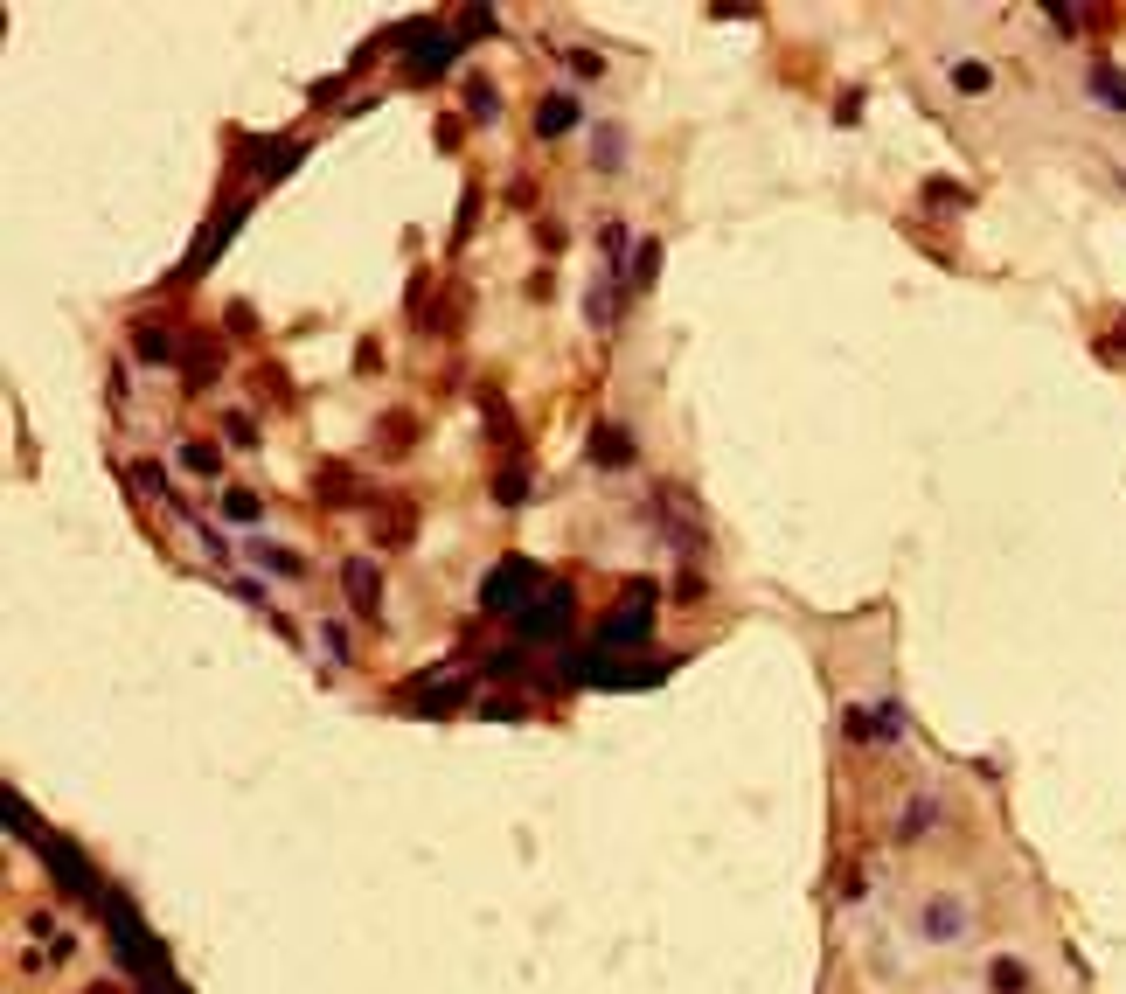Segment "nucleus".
Instances as JSON below:
<instances>
[{
  "instance_id": "f257e3e1",
  "label": "nucleus",
  "mask_w": 1126,
  "mask_h": 994,
  "mask_svg": "<svg viewBox=\"0 0 1126 994\" xmlns=\"http://www.w3.org/2000/svg\"><path fill=\"white\" fill-rule=\"evenodd\" d=\"M536 591V564H522V557H508V564L487 570V584H480V605L487 612H522V598Z\"/></svg>"
},
{
  "instance_id": "f03ea898",
  "label": "nucleus",
  "mask_w": 1126,
  "mask_h": 994,
  "mask_svg": "<svg viewBox=\"0 0 1126 994\" xmlns=\"http://www.w3.org/2000/svg\"><path fill=\"white\" fill-rule=\"evenodd\" d=\"M237 223H244V209H237V202H230V209H216V223L202 230V244H195V258L181 265V279H202V272H209V265L223 258V244L237 237Z\"/></svg>"
},
{
  "instance_id": "7ed1b4c3",
  "label": "nucleus",
  "mask_w": 1126,
  "mask_h": 994,
  "mask_svg": "<svg viewBox=\"0 0 1126 994\" xmlns=\"http://www.w3.org/2000/svg\"><path fill=\"white\" fill-rule=\"evenodd\" d=\"M563 626H570V591H557V584H550V591H543V598L522 612V640H557Z\"/></svg>"
},
{
  "instance_id": "20e7f679",
  "label": "nucleus",
  "mask_w": 1126,
  "mask_h": 994,
  "mask_svg": "<svg viewBox=\"0 0 1126 994\" xmlns=\"http://www.w3.org/2000/svg\"><path fill=\"white\" fill-rule=\"evenodd\" d=\"M181 376H188V390H209V383L223 376V348H216L209 334H195V341H181Z\"/></svg>"
},
{
  "instance_id": "39448f33",
  "label": "nucleus",
  "mask_w": 1126,
  "mask_h": 994,
  "mask_svg": "<svg viewBox=\"0 0 1126 994\" xmlns=\"http://www.w3.org/2000/svg\"><path fill=\"white\" fill-rule=\"evenodd\" d=\"M404 35H411V42H418V63H411V70H418V77H438V70H445V63H452V35H438V28H431V21H411V28H404Z\"/></svg>"
},
{
  "instance_id": "423d86ee",
  "label": "nucleus",
  "mask_w": 1126,
  "mask_h": 994,
  "mask_svg": "<svg viewBox=\"0 0 1126 994\" xmlns=\"http://www.w3.org/2000/svg\"><path fill=\"white\" fill-rule=\"evenodd\" d=\"M133 355H140V362H174L181 341L167 334V320H133Z\"/></svg>"
},
{
  "instance_id": "0eeeda50",
  "label": "nucleus",
  "mask_w": 1126,
  "mask_h": 994,
  "mask_svg": "<svg viewBox=\"0 0 1126 994\" xmlns=\"http://www.w3.org/2000/svg\"><path fill=\"white\" fill-rule=\"evenodd\" d=\"M960 932H967L960 897H932V904H925V939H939V946H946V939H960Z\"/></svg>"
},
{
  "instance_id": "6e6552de",
  "label": "nucleus",
  "mask_w": 1126,
  "mask_h": 994,
  "mask_svg": "<svg viewBox=\"0 0 1126 994\" xmlns=\"http://www.w3.org/2000/svg\"><path fill=\"white\" fill-rule=\"evenodd\" d=\"M299 160H306V146H299V140H265V146H258V181H279V174H292Z\"/></svg>"
},
{
  "instance_id": "1a4fd4ad",
  "label": "nucleus",
  "mask_w": 1126,
  "mask_h": 994,
  "mask_svg": "<svg viewBox=\"0 0 1126 994\" xmlns=\"http://www.w3.org/2000/svg\"><path fill=\"white\" fill-rule=\"evenodd\" d=\"M341 584H348V598H355V612H376V564H362V557H348L341 564Z\"/></svg>"
},
{
  "instance_id": "9d476101",
  "label": "nucleus",
  "mask_w": 1126,
  "mask_h": 994,
  "mask_svg": "<svg viewBox=\"0 0 1126 994\" xmlns=\"http://www.w3.org/2000/svg\"><path fill=\"white\" fill-rule=\"evenodd\" d=\"M1085 84H1092V98L1106 105V112H1126V77L1113 70V63H1092L1085 70Z\"/></svg>"
},
{
  "instance_id": "9b49d317",
  "label": "nucleus",
  "mask_w": 1126,
  "mask_h": 994,
  "mask_svg": "<svg viewBox=\"0 0 1126 994\" xmlns=\"http://www.w3.org/2000/svg\"><path fill=\"white\" fill-rule=\"evenodd\" d=\"M591 459H598V466H633V438L612 431V425H598L591 431Z\"/></svg>"
},
{
  "instance_id": "f8f14e48",
  "label": "nucleus",
  "mask_w": 1126,
  "mask_h": 994,
  "mask_svg": "<svg viewBox=\"0 0 1126 994\" xmlns=\"http://www.w3.org/2000/svg\"><path fill=\"white\" fill-rule=\"evenodd\" d=\"M577 126V98H543V112H536V133L543 140H563Z\"/></svg>"
},
{
  "instance_id": "ddd939ff",
  "label": "nucleus",
  "mask_w": 1126,
  "mask_h": 994,
  "mask_svg": "<svg viewBox=\"0 0 1126 994\" xmlns=\"http://www.w3.org/2000/svg\"><path fill=\"white\" fill-rule=\"evenodd\" d=\"M320 501L348 508V501H362V480H355L348 466H320Z\"/></svg>"
},
{
  "instance_id": "4468645a",
  "label": "nucleus",
  "mask_w": 1126,
  "mask_h": 994,
  "mask_svg": "<svg viewBox=\"0 0 1126 994\" xmlns=\"http://www.w3.org/2000/svg\"><path fill=\"white\" fill-rule=\"evenodd\" d=\"M932 821H939V800H911V807L897 814V842H918V835H932Z\"/></svg>"
},
{
  "instance_id": "2eb2a0df",
  "label": "nucleus",
  "mask_w": 1126,
  "mask_h": 994,
  "mask_svg": "<svg viewBox=\"0 0 1126 994\" xmlns=\"http://www.w3.org/2000/svg\"><path fill=\"white\" fill-rule=\"evenodd\" d=\"M987 988L994 994H1029V967H1022V960H994V967H987Z\"/></svg>"
},
{
  "instance_id": "dca6fc26",
  "label": "nucleus",
  "mask_w": 1126,
  "mask_h": 994,
  "mask_svg": "<svg viewBox=\"0 0 1126 994\" xmlns=\"http://www.w3.org/2000/svg\"><path fill=\"white\" fill-rule=\"evenodd\" d=\"M411 529H418V508H404V501L376 515V543H397V536H411Z\"/></svg>"
},
{
  "instance_id": "f3484780",
  "label": "nucleus",
  "mask_w": 1126,
  "mask_h": 994,
  "mask_svg": "<svg viewBox=\"0 0 1126 994\" xmlns=\"http://www.w3.org/2000/svg\"><path fill=\"white\" fill-rule=\"evenodd\" d=\"M654 272H661V244L647 237V244H640V258H633V272H626V285H633V292H647V285H654Z\"/></svg>"
},
{
  "instance_id": "a211bd4d",
  "label": "nucleus",
  "mask_w": 1126,
  "mask_h": 994,
  "mask_svg": "<svg viewBox=\"0 0 1126 994\" xmlns=\"http://www.w3.org/2000/svg\"><path fill=\"white\" fill-rule=\"evenodd\" d=\"M974 195L960 188V181H925V209H967Z\"/></svg>"
},
{
  "instance_id": "6ab92c4d",
  "label": "nucleus",
  "mask_w": 1126,
  "mask_h": 994,
  "mask_svg": "<svg viewBox=\"0 0 1126 994\" xmlns=\"http://www.w3.org/2000/svg\"><path fill=\"white\" fill-rule=\"evenodd\" d=\"M619 153H626V133H619V126H605V133H598V140H591V160H598V167H605V174H612V167H619Z\"/></svg>"
},
{
  "instance_id": "aec40b11",
  "label": "nucleus",
  "mask_w": 1126,
  "mask_h": 994,
  "mask_svg": "<svg viewBox=\"0 0 1126 994\" xmlns=\"http://www.w3.org/2000/svg\"><path fill=\"white\" fill-rule=\"evenodd\" d=\"M494 494H501L508 508H515V501H529V473H515V466H501V473H494Z\"/></svg>"
},
{
  "instance_id": "412c9836",
  "label": "nucleus",
  "mask_w": 1126,
  "mask_h": 994,
  "mask_svg": "<svg viewBox=\"0 0 1126 994\" xmlns=\"http://www.w3.org/2000/svg\"><path fill=\"white\" fill-rule=\"evenodd\" d=\"M987 84H994V77H987V63H953V91H974V98H981Z\"/></svg>"
},
{
  "instance_id": "4be33fe9",
  "label": "nucleus",
  "mask_w": 1126,
  "mask_h": 994,
  "mask_svg": "<svg viewBox=\"0 0 1126 994\" xmlns=\"http://www.w3.org/2000/svg\"><path fill=\"white\" fill-rule=\"evenodd\" d=\"M223 515H230V522H258L265 501H258V494H223Z\"/></svg>"
},
{
  "instance_id": "5701e85b",
  "label": "nucleus",
  "mask_w": 1126,
  "mask_h": 994,
  "mask_svg": "<svg viewBox=\"0 0 1126 994\" xmlns=\"http://www.w3.org/2000/svg\"><path fill=\"white\" fill-rule=\"evenodd\" d=\"M459 703H466V689H424L418 710H424V716H445V710H459Z\"/></svg>"
},
{
  "instance_id": "b1692460",
  "label": "nucleus",
  "mask_w": 1126,
  "mask_h": 994,
  "mask_svg": "<svg viewBox=\"0 0 1126 994\" xmlns=\"http://www.w3.org/2000/svg\"><path fill=\"white\" fill-rule=\"evenodd\" d=\"M258 557H265V564L279 570V577H299V570H306L299 557H292V550H279V543H258Z\"/></svg>"
},
{
  "instance_id": "393cba45",
  "label": "nucleus",
  "mask_w": 1126,
  "mask_h": 994,
  "mask_svg": "<svg viewBox=\"0 0 1126 994\" xmlns=\"http://www.w3.org/2000/svg\"><path fill=\"white\" fill-rule=\"evenodd\" d=\"M411 438H418V425H411V418H383V445H390V452H404Z\"/></svg>"
},
{
  "instance_id": "a878e982",
  "label": "nucleus",
  "mask_w": 1126,
  "mask_h": 994,
  "mask_svg": "<svg viewBox=\"0 0 1126 994\" xmlns=\"http://www.w3.org/2000/svg\"><path fill=\"white\" fill-rule=\"evenodd\" d=\"M223 438H230V445H258V425L237 411V418H223Z\"/></svg>"
},
{
  "instance_id": "bb28decb",
  "label": "nucleus",
  "mask_w": 1126,
  "mask_h": 994,
  "mask_svg": "<svg viewBox=\"0 0 1126 994\" xmlns=\"http://www.w3.org/2000/svg\"><path fill=\"white\" fill-rule=\"evenodd\" d=\"M842 730L855 737V744H869V737H876V710H848V723H842Z\"/></svg>"
},
{
  "instance_id": "cd10ccee",
  "label": "nucleus",
  "mask_w": 1126,
  "mask_h": 994,
  "mask_svg": "<svg viewBox=\"0 0 1126 994\" xmlns=\"http://www.w3.org/2000/svg\"><path fill=\"white\" fill-rule=\"evenodd\" d=\"M181 466H188V473H216V452H209V445H181Z\"/></svg>"
},
{
  "instance_id": "c85d7f7f",
  "label": "nucleus",
  "mask_w": 1126,
  "mask_h": 994,
  "mask_svg": "<svg viewBox=\"0 0 1126 994\" xmlns=\"http://www.w3.org/2000/svg\"><path fill=\"white\" fill-rule=\"evenodd\" d=\"M501 105H494V84H473V119H494Z\"/></svg>"
},
{
  "instance_id": "c756f323",
  "label": "nucleus",
  "mask_w": 1126,
  "mask_h": 994,
  "mask_svg": "<svg viewBox=\"0 0 1126 994\" xmlns=\"http://www.w3.org/2000/svg\"><path fill=\"white\" fill-rule=\"evenodd\" d=\"M835 119H842V126H855V119H862V91H848L842 105H835Z\"/></svg>"
}]
</instances>
